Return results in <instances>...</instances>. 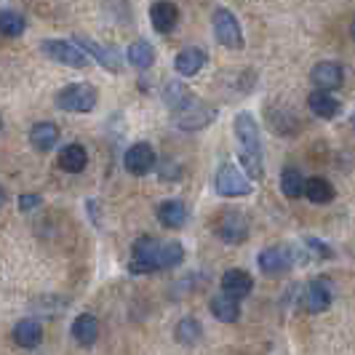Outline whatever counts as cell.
<instances>
[{
	"instance_id": "obj_2",
	"label": "cell",
	"mask_w": 355,
	"mask_h": 355,
	"mask_svg": "<svg viewBox=\"0 0 355 355\" xmlns=\"http://www.w3.org/2000/svg\"><path fill=\"white\" fill-rule=\"evenodd\" d=\"M99 102V91L91 83H70L56 94V107L64 112H91Z\"/></svg>"
},
{
	"instance_id": "obj_12",
	"label": "cell",
	"mask_w": 355,
	"mask_h": 355,
	"mask_svg": "<svg viewBox=\"0 0 355 355\" xmlns=\"http://www.w3.org/2000/svg\"><path fill=\"white\" fill-rule=\"evenodd\" d=\"M75 43H78L86 53H91V56H94L105 70L121 72V59H118V53L112 51V49H105V46H99L96 40H89V37H83V35L75 37Z\"/></svg>"
},
{
	"instance_id": "obj_27",
	"label": "cell",
	"mask_w": 355,
	"mask_h": 355,
	"mask_svg": "<svg viewBox=\"0 0 355 355\" xmlns=\"http://www.w3.org/2000/svg\"><path fill=\"white\" fill-rule=\"evenodd\" d=\"M24 27H27V21H24L21 14H17V11H0V35L19 37L24 33Z\"/></svg>"
},
{
	"instance_id": "obj_25",
	"label": "cell",
	"mask_w": 355,
	"mask_h": 355,
	"mask_svg": "<svg viewBox=\"0 0 355 355\" xmlns=\"http://www.w3.org/2000/svg\"><path fill=\"white\" fill-rule=\"evenodd\" d=\"M304 184H307V179H304L297 168H284V174H281V193H284L286 198H291V200L302 198Z\"/></svg>"
},
{
	"instance_id": "obj_16",
	"label": "cell",
	"mask_w": 355,
	"mask_h": 355,
	"mask_svg": "<svg viewBox=\"0 0 355 355\" xmlns=\"http://www.w3.org/2000/svg\"><path fill=\"white\" fill-rule=\"evenodd\" d=\"M72 337H75L78 345L91 347L99 339V320L94 318L91 313H80L78 318L72 320Z\"/></svg>"
},
{
	"instance_id": "obj_20",
	"label": "cell",
	"mask_w": 355,
	"mask_h": 355,
	"mask_svg": "<svg viewBox=\"0 0 355 355\" xmlns=\"http://www.w3.org/2000/svg\"><path fill=\"white\" fill-rule=\"evenodd\" d=\"M158 219L163 227H171L177 230L187 222V206L182 200H163L158 206Z\"/></svg>"
},
{
	"instance_id": "obj_32",
	"label": "cell",
	"mask_w": 355,
	"mask_h": 355,
	"mask_svg": "<svg viewBox=\"0 0 355 355\" xmlns=\"http://www.w3.org/2000/svg\"><path fill=\"white\" fill-rule=\"evenodd\" d=\"M3 203H6V190L0 187V206H3Z\"/></svg>"
},
{
	"instance_id": "obj_34",
	"label": "cell",
	"mask_w": 355,
	"mask_h": 355,
	"mask_svg": "<svg viewBox=\"0 0 355 355\" xmlns=\"http://www.w3.org/2000/svg\"><path fill=\"white\" fill-rule=\"evenodd\" d=\"M353 128H355V115H353Z\"/></svg>"
},
{
	"instance_id": "obj_10",
	"label": "cell",
	"mask_w": 355,
	"mask_h": 355,
	"mask_svg": "<svg viewBox=\"0 0 355 355\" xmlns=\"http://www.w3.org/2000/svg\"><path fill=\"white\" fill-rule=\"evenodd\" d=\"M331 304V291H329V286L326 281H310V284L304 286L302 291V307L304 313H323L326 307Z\"/></svg>"
},
{
	"instance_id": "obj_29",
	"label": "cell",
	"mask_w": 355,
	"mask_h": 355,
	"mask_svg": "<svg viewBox=\"0 0 355 355\" xmlns=\"http://www.w3.org/2000/svg\"><path fill=\"white\" fill-rule=\"evenodd\" d=\"M193 96H196V94L187 89V86H182V83H168L163 99H166V105L171 107V110H179L182 105H187Z\"/></svg>"
},
{
	"instance_id": "obj_31",
	"label": "cell",
	"mask_w": 355,
	"mask_h": 355,
	"mask_svg": "<svg viewBox=\"0 0 355 355\" xmlns=\"http://www.w3.org/2000/svg\"><path fill=\"white\" fill-rule=\"evenodd\" d=\"M43 203V198L35 196V193H24V196H19V209L21 211H33V209H37Z\"/></svg>"
},
{
	"instance_id": "obj_24",
	"label": "cell",
	"mask_w": 355,
	"mask_h": 355,
	"mask_svg": "<svg viewBox=\"0 0 355 355\" xmlns=\"http://www.w3.org/2000/svg\"><path fill=\"white\" fill-rule=\"evenodd\" d=\"M128 62L137 67V70H150L153 62H155V49L147 43V40H134L128 46Z\"/></svg>"
},
{
	"instance_id": "obj_35",
	"label": "cell",
	"mask_w": 355,
	"mask_h": 355,
	"mask_svg": "<svg viewBox=\"0 0 355 355\" xmlns=\"http://www.w3.org/2000/svg\"><path fill=\"white\" fill-rule=\"evenodd\" d=\"M0 128H3V121H0Z\"/></svg>"
},
{
	"instance_id": "obj_33",
	"label": "cell",
	"mask_w": 355,
	"mask_h": 355,
	"mask_svg": "<svg viewBox=\"0 0 355 355\" xmlns=\"http://www.w3.org/2000/svg\"><path fill=\"white\" fill-rule=\"evenodd\" d=\"M350 35H353V40H355V21H353V27H350Z\"/></svg>"
},
{
	"instance_id": "obj_11",
	"label": "cell",
	"mask_w": 355,
	"mask_h": 355,
	"mask_svg": "<svg viewBox=\"0 0 355 355\" xmlns=\"http://www.w3.org/2000/svg\"><path fill=\"white\" fill-rule=\"evenodd\" d=\"M310 78H313V83L320 91H337L345 83V72H342L337 62H320V64H315L313 72H310Z\"/></svg>"
},
{
	"instance_id": "obj_23",
	"label": "cell",
	"mask_w": 355,
	"mask_h": 355,
	"mask_svg": "<svg viewBox=\"0 0 355 355\" xmlns=\"http://www.w3.org/2000/svg\"><path fill=\"white\" fill-rule=\"evenodd\" d=\"M30 142L35 144V150H40V153H49L59 142V128L49 123V121L46 123H35L33 131H30Z\"/></svg>"
},
{
	"instance_id": "obj_5",
	"label": "cell",
	"mask_w": 355,
	"mask_h": 355,
	"mask_svg": "<svg viewBox=\"0 0 355 355\" xmlns=\"http://www.w3.org/2000/svg\"><path fill=\"white\" fill-rule=\"evenodd\" d=\"M40 49H43V53H46L49 59L59 62V64H64V67H75V70H80V67H86V64H89L86 51H83L78 43H70V40H43V43H40Z\"/></svg>"
},
{
	"instance_id": "obj_6",
	"label": "cell",
	"mask_w": 355,
	"mask_h": 355,
	"mask_svg": "<svg viewBox=\"0 0 355 355\" xmlns=\"http://www.w3.org/2000/svg\"><path fill=\"white\" fill-rule=\"evenodd\" d=\"M214 115H216V110L209 105H203L200 99H190L187 105H182L179 110H174V123L179 128H187V131H196V128H203V125H209L214 121Z\"/></svg>"
},
{
	"instance_id": "obj_7",
	"label": "cell",
	"mask_w": 355,
	"mask_h": 355,
	"mask_svg": "<svg viewBox=\"0 0 355 355\" xmlns=\"http://www.w3.org/2000/svg\"><path fill=\"white\" fill-rule=\"evenodd\" d=\"M214 35L222 46L227 49H241L243 46V33H241V24L238 19L232 17L227 8H216L214 11Z\"/></svg>"
},
{
	"instance_id": "obj_3",
	"label": "cell",
	"mask_w": 355,
	"mask_h": 355,
	"mask_svg": "<svg viewBox=\"0 0 355 355\" xmlns=\"http://www.w3.org/2000/svg\"><path fill=\"white\" fill-rule=\"evenodd\" d=\"M214 187L222 198H243L251 193V182L249 177L232 166V163H222L216 168V177H214Z\"/></svg>"
},
{
	"instance_id": "obj_30",
	"label": "cell",
	"mask_w": 355,
	"mask_h": 355,
	"mask_svg": "<svg viewBox=\"0 0 355 355\" xmlns=\"http://www.w3.org/2000/svg\"><path fill=\"white\" fill-rule=\"evenodd\" d=\"M182 259H184L182 243H163L160 246V270H171V267L182 265Z\"/></svg>"
},
{
	"instance_id": "obj_8",
	"label": "cell",
	"mask_w": 355,
	"mask_h": 355,
	"mask_svg": "<svg viewBox=\"0 0 355 355\" xmlns=\"http://www.w3.org/2000/svg\"><path fill=\"white\" fill-rule=\"evenodd\" d=\"M123 163H125V171H128V174L144 177V174H150V171L155 168L158 158H155V150H153L147 142H137L125 150Z\"/></svg>"
},
{
	"instance_id": "obj_1",
	"label": "cell",
	"mask_w": 355,
	"mask_h": 355,
	"mask_svg": "<svg viewBox=\"0 0 355 355\" xmlns=\"http://www.w3.org/2000/svg\"><path fill=\"white\" fill-rule=\"evenodd\" d=\"M235 137L241 144V163L249 171V177H262V142H259V125L251 112L235 115Z\"/></svg>"
},
{
	"instance_id": "obj_4",
	"label": "cell",
	"mask_w": 355,
	"mask_h": 355,
	"mask_svg": "<svg viewBox=\"0 0 355 355\" xmlns=\"http://www.w3.org/2000/svg\"><path fill=\"white\" fill-rule=\"evenodd\" d=\"M160 241L150 238V235H142L137 243H134V254H131V262H128V270L131 272H139V275H147V272H155L160 270Z\"/></svg>"
},
{
	"instance_id": "obj_9",
	"label": "cell",
	"mask_w": 355,
	"mask_h": 355,
	"mask_svg": "<svg viewBox=\"0 0 355 355\" xmlns=\"http://www.w3.org/2000/svg\"><path fill=\"white\" fill-rule=\"evenodd\" d=\"M216 235L225 243H232V246L243 243L249 238V222H246V216L238 211H225L219 216V222H216Z\"/></svg>"
},
{
	"instance_id": "obj_21",
	"label": "cell",
	"mask_w": 355,
	"mask_h": 355,
	"mask_svg": "<svg viewBox=\"0 0 355 355\" xmlns=\"http://www.w3.org/2000/svg\"><path fill=\"white\" fill-rule=\"evenodd\" d=\"M307 105L310 110L318 115V118H326V121H331L334 115H339V102L331 96V91H313L310 96H307Z\"/></svg>"
},
{
	"instance_id": "obj_13",
	"label": "cell",
	"mask_w": 355,
	"mask_h": 355,
	"mask_svg": "<svg viewBox=\"0 0 355 355\" xmlns=\"http://www.w3.org/2000/svg\"><path fill=\"white\" fill-rule=\"evenodd\" d=\"M254 288V278H251L246 270H227L225 275H222V291L225 294H230L235 300H243V297H249V291Z\"/></svg>"
},
{
	"instance_id": "obj_14",
	"label": "cell",
	"mask_w": 355,
	"mask_h": 355,
	"mask_svg": "<svg viewBox=\"0 0 355 355\" xmlns=\"http://www.w3.org/2000/svg\"><path fill=\"white\" fill-rule=\"evenodd\" d=\"M150 21H153V27L158 30V33H171L174 27H177L179 21V8L174 3H168V0H160L155 3L153 8H150Z\"/></svg>"
},
{
	"instance_id": "obj_15",
	"label": "cell",
	"mask_w": 355,
	"mask_h": 355,
	"mask_svg": "<svg viewBox=\"0 0 355 355\" xmlns=\"http://www.w3.org/2000/svg\"><path fill=\"white\" fill-rule=\"evenodd\" d=\"M257 262H259V270L265 272V275H281L288 270L291 265V254L286 249H278V246H272V249H265L259 257H257Z\"/></svg>"
},
{
	"instance_id": "obj_26",
	"label": "cell",
	"mask_w": 355,
	"mask_h": 355,
	"mask_svg": "<svg viewBox=\"0 0 355 355\" xmlns=\"http://www.w3.org/2000/svg\"><path fill=\"white\" fill-rule=\"evenodd\" d=\"M304 196L310 198L313 203H329L334 198V187L323 177H310L307 184H304Z\"/></svg>"
},
{
	"instance_id": "obj_22",
	"label": "cell",
	"mask_w": 355,
	"mask_h": 355,
	"mask_svg": "<svg viewBox=\"0 0 355 355\" xmlns=\"http://www.w3.org/2000/svg\"><path fill=\"white\" fill-rule=\"evenodd\" d=\"M86 163H89V155H86V150H83L80 144H67V147H62V153H59V166H62L64 171L80 174V171L86 168Z\"/></svg>"
},
{
	"instance_id": "obj_18",
	"label": "cell",
	"mask_w": 355,
	"mask_h": 355,
	"mask_svg": "<svg viewBox=\"0 0 355 355\" xmlns=\"http://www.w3.org/2000/svg\"><path fill=\"white\" fill-rule=\"evenodd\" d=\"M203 64H206V53L200 51V49H184V51L177 53V59H174V70L179 75H184V78H193L198 72L203 70Z\"/></svg>"
},
{
	"instance_id": "obj_28",
	"label": "cell",
	"mask_w": 355,
	"mask_h": 355,
	"mask_svg": "<svg viewBox=\"0 0 355 355\" xmlns=\"http://www.w3.org/2000/svg\"><path fill=\"white\" fill-rule=\"evenodd\" d=\"M174 334H177V342H182V345H196L203 334V329L196 318H182L174 329Z\"/></svg>"
},
{
	"instance_id": "obj_17",
	"label": "cell",
	"mask_w": 355,
	"mask_h": 355,
	"mask_svg": "<svg viewBox=\"0 0 355 355\" xmlns=\"http://www.w3.org/2000/svg\"><path fill=\"white\" fill-rule=\"evenodd\" d=\"M14 342H17L19 347H24V350L37 347V345L43 342V329H40V323L33 318L19 320L17 326H14Z\"/></svg>"
},
{
	"instance_id": "obj_19",
	"label": "cell",
	"mask_w": 355,
	"mask_h": 355,
	"mask_svg": "<svg viewBox=\"0 0 355 355\" xmlns=\"http://www.w3.org/2000/svg\"><path fill=\"white\" fill-rule=\"evenodd\" d=\"M211 313L216 320H222V323H235V320L241 318V304H238V300L235 297H230V294H216L211 300Z\"/></svg>"
}]
</instances>
